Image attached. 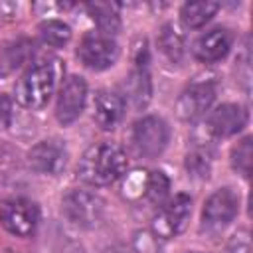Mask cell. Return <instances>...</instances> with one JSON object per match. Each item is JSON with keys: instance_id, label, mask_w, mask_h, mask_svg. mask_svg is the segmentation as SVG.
I'll return each instance as SVG.
<instances>
[{"instance_id": "1", "label": "cell", "mask_w": 253, "mask_h": 253, "mask_svg": "<svg viewBox=\"0 0 253 253\" xmlns=\"http://www.w3.org/2000/svg\"><path fill=\"white\" fill-rule=\"evenodd\" d=\"M126 172V154L115 142L89 146L77 166L79 178L89 186H109Z\"/></svg>"}, {"instance_id": "2", "label": "cell", "mask_w": 253, "mask_h": 253, "mask_svg": "<svg viewBox=\"0 0 253 253\" xmlns=\"http://www.w3.org/2000/svg\"><path fill=\"white\" fill-rule=\"evenodd\" d=\"M55 89V67L49 61L32 65L16 85V99L28 109H42L47 105Z\"/></svg>"}, {"instance_id": "3", "label": "cell", "mask_w": 253, "mask_h": 253, "mask_svg": "<svg viewBox=\"0 0 253 253\" xmlns=\"http://www.w3.org/2000/svg\"><path fill=\"white\" fill-rule=\"evenodd\" d=\"M168 140H170V128H168L166 121H162L160 117L148 115L132 125L130 146L142 158L158 156L166 148Z\"/></svg>"}, {"instance_id": "4", "label": "cell", "mask_w": 253, "mask_h": 253, "mask_svg": "<svg viewBox=\"0 0 253 253\" xmlns=\"http://www.w3.org/2000/svg\"><path fill=\"white\" fill-rule=\"evenodd\" d=\"M61 211L77 227H95L105 213V202L99 194L77 188L63 196Z\"/></svg>"}, {"instance_id": "5", "label": "cell", "mask_w": 253, "mask_h": 253, "mask_svg": "<svg viewBox=\"0 0 253 253\" xmlns=\"http://www.w3.org/2000/svg\"><path fill=\"white\" fill-rule=\"evenodd\" d=\"M192 213V200L186 194H176L168 202L160 206L152 219V231L156 237L170 239L178 233H182L190 221Z\"/></svg>"}, {"instance_id": "6", "label": "cell", "mask_w": 253, "mask_h": 253, "mask_svg": "<svg viewBox=\"0 0 253 253\" xmlns=\"http://www.w3.org/2000/svg\"><path fill=\"white\" fill-rule=\"evenodd\" d=\"M0 221L10 233L18 237H28L38 227L40 211L32 200L14 198L0 206Z\"/></svg>"}, {"instance_id": "7", "label": "cell", "mask_w": 253, "mask_h": 253, "mask_svg": "<svg viewBox=\"0 0 253 253\" xmlns=\"http://www.w3.org/2000/svg\"><path fill=\"white\" fill-rule=\"evenodd\" d=\"M239 210V196L231 188H219L215 190L204 204L202 211V225L210 231L223 229Z\"/></svg>"}, {"instance_id": "8", "label": "cell", "mask_w": 253, "mask_h": 253, "mask_svg": "<svg viewBox=\"0 0 253 253\" xmlns=\"http://www.w3.org/2000/svg\"><path fill=\"white\" fill-rule=\"evenodd\" d=\"M77 55L83 61V65L91 69H107L117 61L119 45L113 38L101 32H89L83 36L77 47Z\"/></svg>"}, {"instance_id": "9", "label": "cell", "mask_w": 253, "mask_h": 253, "mask_svg": "<svg viewBox=\"0 0 253 253\" xmlns=\"http://www.w3.org/2000/svg\"><path fill=\"white\" fill-rule=\"evenodd\" d=\"M213 101H215V87L210 81L192 83L180 93L176 101V113L182 121L196 123L210 111Z\"/></svg>"}, {"instance_id": "10", "label": "cell", "mask_w": 253, "mask_h": 253, "mask_svg": "<svg viewBox=\"0 0 253 253\" xmlns=\"http://www.w3.org/2000/svg\"><path fill=\"white\" fill-rule=\"evenodd\" d=\"M87 99V83L79 75H71L59 91L57 105H55V117L61 125H71L83 111Z\"/></svg>"}, {"instance_id": "11", "label": "cell", "mask_w": 253, "mask_h": 253, "mask_svg": "<svg viewBox=\"0 0 253 253\" xmlns=\"http://www.w3.org/2000/svg\"><path fill=\"white\" fill-rule=\"evenodd\" d=\"M32 170L45 176H57L67 164V148L59 140H42L28 152Z\"/></svg>"}, {"instance_id": "12", "label": "cell", "mask_w": 253, "mask_h": 253, "mask_svg": "<svg viewBox=\"0 0 253 253\" xmlns=\"http://www.w3.org/2000/svg\"><path fill=\"white\" fill-rule=\"evenodd\" d=\"M247 125V111L235 103H223L208 117V132L225 138L237 134Z\"/></svg>"}, {"instance_id": "13", "label": "cell", "mask_w": 253, "mask_h": 253, "mask_svg": "<svg viewBox=\"0 0 253 253\" xmlns=\"http://www.w3.org/2000/svg\"><path fill=\"white\" fill-rule=\"evenodd\" d=\"M125 97L111 89H101L93 101V119L103 130H113L125 117Z\"/></svg>"}, {"instance_id": "14", "label": "cell", "mask_w": 253, "mask_h": 253, "mask_svg": "<svg viewBox=\"0 0 253 253\" xmlns=\"http://www.w3.org/2000/svg\"><path fill=\"white\" fill-rule=\"evenodd\" d=\"M233 43V36L229 30L225 28H213L206 34H202L196 42H194V55L204 61V63H215L219 59H223Z\"/></svg>"}, {"instance_id": "15", "label": "cell", "mask_w": 253, "mask_h": 253, "mask_svg": "<svg viewBox=\"0 0 253 253\" xmlns=\"http://www.w3.org/2000/svg\"><path fill=\"white\" fill-rule=\"evenodd\" d=\"M87 10L91 14V18L95 20L97 28L101 34L113 38L119 28H121V20H119V12H117V4H109V2H93L87 4Z\"/></svg>"}, {"instance_id": "16", "label": "cell", "mask_w": 253, "mask_h": 253, "mask_svg": "<svg viewBox=\"0 0 253 253\" xmlns=\"http://www.w3.org/2000/svg\"><path fill=\"white\" fill-rule=\"evenodd\" d=\"M217 8L219 6L215 2H208V0H204V2H188L180 10V20H182V24L186 28L196 30V28H202L204 24H208L215 16Z\"/></svg>"}, {"instance_id": "17", "label": "cell", "mask_w": 253, "mask_h": 253, "mask_svg": "<svg viewBox=\"0 0 253 253\" xmlns=\"http://www.w3.org/2000/svg\"><path fill=\"white\" fill-rule=\"evenodd\" d=\"M125 85H126V93L132 99L134 107H144L148 103V99H150V77H148L146 65L138 63L136 69L128 75Z\"/></svg>"}, {"instance_id": "18", "label": "cell", "mask_w": 253, "mask_h": 253, "mask_svg": "<svg viewBox=\"0 0 253 253\" xmlns=\"http://www.w3.org/2000/svg\"><path fill=\"white\" fill-rule=\"evenodd\" d=\"M158 47L162 49V53L170 61H180L184 57V51H186V43H184L182 32L174 24L162 26V30L158 34Z\"/></svg>"}, {"instance_id": "19", "label": "cell", "mask_w": 253, "mask_h": 253, "mask_svg": "<svg viewBox=\"0 0 253 253\" xmlns=\"http://www.w3.org/2000/svg\"><path fill=\"white\" fill-rule=\"evenodd\" d=\"M168 190H170V180L166 178V174L162 170H152L146 174V180H144V198L146 200L162 206L168 198Z\"/></svg>"}, {"instance_id": "20", "label": "cell", "mask_w": 253, "mask_h": 253, "mask_svg": "<svg viewBox=\"0 0 253 253\" xmlns=\"http://www.w3.org/2000/svg\"><path fill=\"white\" fill-rule=\"evenodd\" d=\"M40 36L42 40L47 43V45H53V47H61L69 42L71 38V30L67 24L59 22V20H45L42 22L40 26Z\"/></svg>"}, {"instance_id": "21", "label": "cell", "mask_w": 253, "mask_h": 253, "mask_svg": "<svg viewBox=\"0 0 253 253\" xmlns=\"http://www.w3.org/2000/svg\"><path fill=\"white\" fill-rule=\"evenodd\" d=\"M186 170L194 178H208L211 170V154L206 148H194L186 156Z\"/></svg>"}, {"instance_id": "22", "label": "cell", "mask_w": 253, "mask_h": 253, "mask_svg": "<svg viewBox=\"0 0 253 253\" xmlns=\"http://www.w3.org/2000/svg\"><path fill=\"white\" fill-rule=\"evenodd\" d=\"M231 166L237 174L243 178H249L251 174V136H245L243 140L237 142L231 150Z\"/></svg>"}, {"instance_id": "23", "label": "cell", "mask_w": 253, "mask_h": 253, "mask_svg": "<svg viewBox=\"0 0 253 253\" xmlns=\"http://www.w3.org/2000/svg\"><path fill=\"white\" fill-rule=\"evenodd\" d=\"M103 253H154V245H152V239L146 233H138L132 243L113 245V247L105 249Z\"/></svg>"}, {"instance_id": "24", "label": "cell", "mask_w": 253, "mask_h": 253, "mask_svg": "<svg viewBox=\"0 0 253 253\" xmlns=\"http://www.w3.org/2000/svg\"><path fill=\"white\" fill-rule=\"evenodd\" d=\"M227 253H251V237L247 229H239L227 243Z\"/></svg>"}, {"instance_id": "25", "label": "cell", "mask_w": 253, "mask_h": 253, "mask_svg": "<svg viewBox=\"0 0 253 253\" xmlns=\"http://www.w3.org/2000/svg\"><path fill=\"white\" fill-rule=\"evenodd\" d=\"M14 117V105L8 95H0V130H4Z\"/></svg>"}, {"instance_id": "26", "label": "cell", "mask_w": 253, "mask_h": 253, "mask_svg": "<svg viewBox=\"0 0 253 253\" xmlns=\"http://www.w3.org/2000/svg\"><path fill=\"white\" fill-rule=\"evenodd\" d=\"M188 253H200V251H188Z\"/></svg>"}]
</instances>
